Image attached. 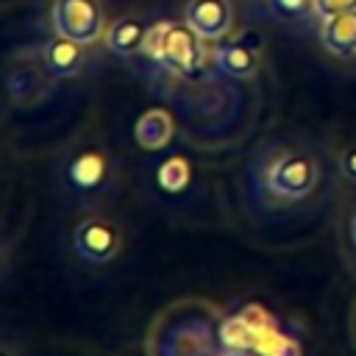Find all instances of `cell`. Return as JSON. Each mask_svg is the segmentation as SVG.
<instances>
[{"label":"cell","instance_id":"obj_18","mask_svg":"<svg viewBox=\"0 0 356 356\" xmlns=\"http://www.w3.org/2000/svg\"><path fill=\"white\" fill-rule=\"evenodd\" d=\"M345 242H348V248L356 253V206H353L350 214L345 217Z\"/></svg>","mask_w":356,"mask_h":356},{"label":"cell","instance_id":"obj_10","mask_svg":"<svg viewBox=\"0 0 356 356\" xmlns=\"http://www.w3.org/2000/svg\"><path fill=\"white\" fill-rule=\"evenodd\" d=\"M320 42H323V47L331 56H337L342 61L356 58V8L323 19V25H320Z\"/></svg>","mask_w":356,"mask_h":356},{"label":"cell","instance_id":"obj_7","mask_svg":"<svg viewBox=\"0 0 356 356\" xmlns=\"http://www.w3.org/2000/svg\"><path fill=\"white\" fill-rule=\"evenodd\" d=\"M214 64L231 75V78H253L261 67V42L253 31H245L242 36H234V39H225L222 44L214 47Z\"/></svg>","mask_w":356,"mask_h":356},{"label":"cell","instance_id":"obj_2","mask_svg":"<svg viewBox=\"0 0 356 356\" xmlns=\"http://www.w3.org/2000/svg\"><path fill=\"white\" fill-rule=\"evenodd\" d=\"M225 312L209 298H178L161 306L145 334V356H220Z\"/></svg>","mask_w":356,"mask_h":356},{"label":"cell","instance_id":"obj_16","mask_svg":"<svg viewBox=\"0 0 356 356\" xmlns=\"http://www.w3.org/2000/svg\"><path fill=\"white\" fill-rule=\"evenodd\" d=\"M337 172L342 181H348L350 186H356V142L345 145L337 153Z\"/></svg>","mask_w":356,"mask_h":356},{"label":"cell","instance_id":"obj_19","mask_svg":"<svg viewBox=\"0 0 356 356\" xmlns=\"http://www.w3.org/2000/svg\"><path fill=\"white\" fill-rule=\"evenodd\" d=\"M348 331H350V342H353V348H356V300H353V306H350V317H348Z\"/></svg>","mask_w":356,"mask_h":356},{"label":"cell","instance_id":"obj_1","mask_svg":"<svg viewBox=\"0 0 356 356\" xmlns=\"http://www.w3.org/2000/svg\"><path fill=\"white\" fill-rule=\"evenodd\" d=\"M328 195V167L300 145L264 153L242 181V203L259 217H286Z\"/></svg>","mask_w":356,"mask_h":356},{"label":"cell","instance_id":"obj_11","mask_svg":"<svg viewBox=\"0 0 356 356\" xmlns=\"http://www.w3.org/2000/svg\"><path fill=\"white\" fill-rule=\"evenodd\" d=\"M175 136V120L167 108H147L134 125V139L142 150H164Z\"/></svg>","mask_w":356,"mask_h":356},{"label":"cell","instance_id":"obj_21","mask_svg":"<svg viewBox=\"0 0 356 356\" xmlns=\"http://www.w3.org/2000/svg\"><path fill=\"white\" fill-rule=\"evenodd\" d=\"M3 356H11V350H8V348H6V350H3Z\"/></svg>","mask_w":356,"mask_h":356},{"label":"cell","instance_id":"obj_6","mask_svg":"<svg viewBox=\"0 0 356 356\" xmlns=\"http://www.w3.org/2000/svg\"><path fill=\"white\" fill-rule=\"evenodd\" d=\"M50 22L56 33L83 44L106 36V14L100 0H53Z\"/></svg>","mask_w":356,"mask_h":356},{"label":"cell","instance_id":"obj_20","mask_svg":"<svg viewBox=\"0 0 356 356\" xmlns=\"http://www.w3.org/2000/svg\"><path fill=\"white\" fill-rule=\"evenodd\" d=\"M220 356H248V350H222Z\"/></svg>","mask_w":356,"mask_h":356},{"label":"cell","instance_id":"obj_4","mask_svg":"<svg viewBox=\"0 0 356 356\" xmlns=\"http://www.w3.org/2000/svg\"><path fill=\"white\" fill-rule=\"evenodd\" d=\"M145 56L181 78H197L206 64V50L195 28L184 19L156 22L145 42Z\"/></svg>","mask_w":356,"mask_h":356},{"label":"cell","instance_id":"obj_17","mask_svg":"<svg viewBox=\"0 0 356 356\" xmlns=\"http://www.w3.org/2000/svg\"><path fill=\"white\" fill-rule=\"evenodd\" d=\"M353 8H356V0H314V14L320 19H328L342 11H353Z\"/></svg>","mask_w":356,"mask_h":356},{"label":"cell","instance_id":"obj_14","mask_svg":"<svg viewBox=\"0 0 356 356\" xmlns=\"http://www.w3.org/2000/svg\"><path fill=\"white\" fill-rule=\"evenodd\" d=\"M259 350H261L264 356H300V345H298L292 337L278 334L275 328L259 342Z\"/></svg>","mask_w":356,"mask_h":356},{"label":"cell","instance_id":"obj_13","mask_svg":"<svg viewBox=\"0 0 356 356\" xmlns=\"http://www.w3.org/2000/svg\"><path fill=\"white\" fill-rule=\"evenodd\" d=\"M156 186L167 195H178L192 184V164L184 156H167L156 164Z\"/></svg>","mask_w":356,"mask_h":356},{"label":"cell","instance_id":"obj_5","mask_svg":"<svg viewBox=\"0 0 356 356\" xmlns=\"http://www.w3.org/2000/svg\"><path fill=\"white\" fill-rule=\"evenodd\" d=\"M70 242L81 261L100 267L120 256V250L125 245V234H122V225L117 222V217H111L108 211H100V209H89L72 222Z\"/></svg>","mask_w":356,"mask_h":356},{"label":"cell","instance_id":"obj_8","mask_svg":"<svg viewBox=\"0 0 356 356\" xmlns=\"http://www.w3.org/2000/svg\"><path fill=\"white\" fill-rule=\"evenodd\" d=\"M184 19L200 39H225L234 25V6L231 0H189Z\"/></svg>","mask_w":356,"mask_h":356},{"label":"cell","instance_id":"obj_3","mask_svg":"<svg viewBox=\"0 0 356 356\" xmlns=\"http://www.w3.org/2000/svg\"><path fill=\"white\" fill-rule=\"evenodd\" d=\"M58 178L72 200H100L117 178L114 156L100 142H81L64 153Z\"/></svg>","mask_w":356,"mask_h":356},{"label":"cell","instance_id":"obj_15","mask_svg":"<svg viewBox=\"0 0 356 356\" xmlns=\"http://www.w3.org/2000/svg\"><path fill=\"white\" fill-rule=\"evenodd\" d=\"M270 11L275 19H300L314 11V0H270Z\"/></svg>","mask_w":356,"mask_h":356},{"label":"cell","instance_id":"obj_9","mask_svg":"<svg viewBox=\"0 0 356 356\" xmlns=\"http://www.w3.org/2000/svg\"><path fill=\"white\" fill-rule=\"evenodd\" d=\"M42 64L50 75L56 78H70L78 75L86 67V44L75 42L70 36L53 33L44 44H42Z\"/></svg>","mask_w":356,"mask_h":356},{"label":"cell","instance_id":"obj_12","mask_svg":"<svg viewBox=\"0 0 356 356\" xmlns=\"http://www.w3.org/2000/svg\"><path fill=\"white\" fill-rule=\"evenodd\" d=\"M147 33L150 28L145 25L142 17L136 14H128V17H120L114 19L108 28H106V47L117 56H134V53H145V42H147Z\"/></svg>","mask_w":356,"mask_h":356}]
</instances>
